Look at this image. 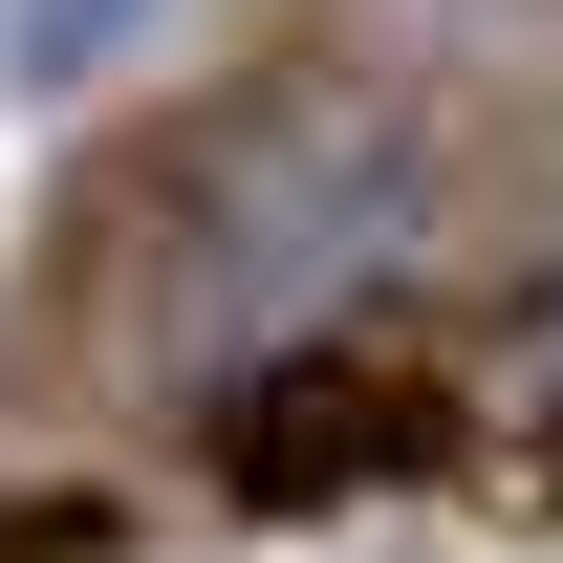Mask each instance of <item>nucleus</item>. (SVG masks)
I'll return each mask as SVG.
<instances>
[{"instance_id": "obj_1", "label": "nucleus", "mask_w": 563, "mask_h": 563, "mask_svg": "<svg viewBox=\"0 0 563 563\" xmlns=\"http://www.w3.org/2000/svg\"><path fill=\"white\" fill-rule=\"evenodd\" d=\"M390 239H412V131L347 87H261L174 152V196L131 239V325H152V368H261L282 325L390 282Z\"/></svg>"}, {"instance_id": "obj_2", "label": "nucleus", "mask_w": 563, "mask_h": 563, "mask_svg": "<svg viewBox=\"0 0 563 563\" xmlns=\"http://www.w3.org/2000/svg\"><path fill=\"white\" fill-rule=\"evenodd\" d=\"M131 22H152V0H0V66H22V87H66V66H109Z\"/></svg>"}]
</instances>
